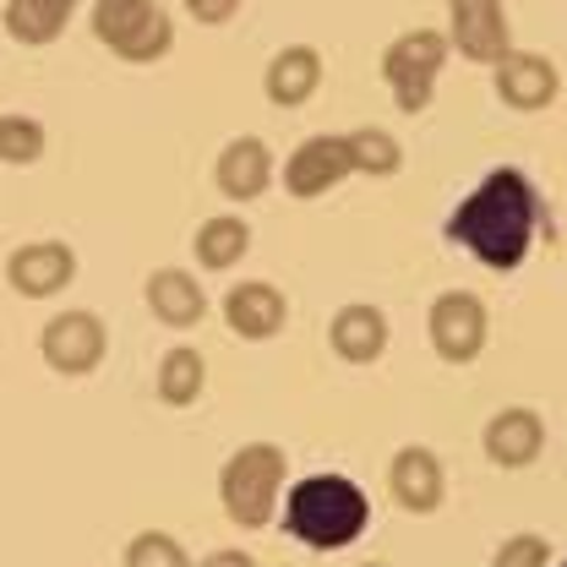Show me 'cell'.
I'll return each instance as SVG.
<instances>
[{
	"label": "cell",
	"mask_w": 567,
	"mask_h": 567,
	"mask_svg": "<svg viewBox=\"0 0 567 567\" xmlns=\"http://www.w3.org/2000/svg\"><path fill=\"white\" fill-rule=\"evenodd\" d=\"M540 218H546V203H540L535 181L524 169L502 164V169H492L458 208L447 213V240L464 246L481 268L513 274L535 251Z\"/></svg>",
	"instance_id": "cell-1"
},
{
	"label": "cell",
	"mask_w": 567,
	"mask_h": 567,
	"mask_svg": "<svg viewBox=\"0 0 567 567\" xmlns=\"http://www.w3.org/2000/svg\"><path fill=\"white\" fill-rule=\"evenodd\" d=\"M371 502L350 475H306L284 496V529L311 551H344L365 535Z\"/></svg>",
	"instance_id": "cell-2"
},
{
	"label": "cell",
	"mask_w": 567,
	"mask_h": 567,
	"mask_svg": "<svg viewBox=\"0 0 567 567\" xmlns=\"http://www.w3.org/2000/svg\"><path fill=\"white\" fill-rule=\"evenodd\" d=\"M284 475H289V458H284L279 442H246V447H235L224 458V470H218L224 518L235 529H268L274 513H279Z\"/></svg>",
	"instance_id": "cell-3"
},
{
	"label": "cell",
	"mask_w": 567,
	"mask_h": 567,
	"mask_svg": "<svg viewBox=\"0 0 567 567\" xmlns=\"http://www.w3.org/2000/svg\"><path fill=\"white\" fill-rule=\"evenodd\" d=\"M447 50H453V39L442 28H410V33H399L382 50V82H388V93H393V104L404 115H425L431 110L436 76L447 66Z\"/></svg>",
	"instance_id": "cell-4"
},
{
	"label": "cell",
	"mask_w": 567,
	"mask_h": 567,
	"mask_svg": "<svg viewBox=\"0 0 567 567\" xmlns=\"http://www.w3.org/2000/svg\"><path fill=\"white\" fill-rule=\"evenodd\" d=\"M93 33L132 66H153L175 50V22L158 0H93Z\"/></svg>",
	"instance_id": "cell-5"
},
{
	"label": "cell",
	"mask_w": 567,
	"mask_h": 567,
	"mask_svg": "<svg viewBox=\"0 0 567 567\" xmlns=\"http://www.w3.org/2000/svg\"><path fill=\"white\" fill-rule=\"evenodd\" d=\"M425 333H431V350L442 354L447 365H475L486 354L492 339V317H486V300L475 289H447L431 300L425 311Z\"/></svg>",
	"instance_id": "cell-6"
},
{
	"label": "cell",
	"mask_w": 567,
	"mask_h": 567,
	"mask_svg": "<svg viewBox=\"0 0 567 567\" xmlns=\"http://www.w3.org/2000/svg\"><path fill=\"white\" fill-rule=\"evenodd\" d=\"M350 175H354V153L344 132H317V137H306L284 158V192L295 203H317L333 186H344Z\"/></svg>",
	"instance_id": "cell-7"
},
{
	"label": "cell",
	"mask_w": 567,
	"mask_h": 567,
	"mask_svg": "<svg viewBox=\"0 0 567 567\" xmlns=\"http://www.w3.org/2000/svg\"><path fill=\"white\" fill-rule=\"evenodd\" d=\"M104 350H110V333H104V322H99L93 311H61V317H50L44 333H39L44 365L61 371V377H87V371H99Z\"/></svg>",
	"instance_id": "cell-8"
},
{
	"label": "cell",
	"mask_w": 567,
	"mask_h": 567,
	"mask_svg": "<svg viewBox=\"0 0 567 567\" xmlns=\"http://www.w3.org/2000/svg\"><path fill=\"white\" fill-rule=\"evenodd\" d=\"M496 82V99L507 104V110H518V115H535V110H546V104H557V93H563V71L551 55H535V50H507L492 71Z\"/></svg>",
	"instance_id": "cell-9"
},
{
	"label": "cell",
	"mask_w": 567,
	"mask_h": 567,
	"mask_svg": "<svg viewBox=\"0 0 567 567\" xmlns=\"http://www.w3.org/2000/svg\"><path fill=\"white\" fill-rule=\"evenodd\" d=\"M76 279V251L66 240H28L6 257V284L22 295V300H50Z\"/></svg>",
	"instance_id": "cell-10"
},
{
	"label": "cell",
	"mask_w": 567,
	"mask_h": 567,
	"mask_svg": "<svg viewBox=\"0 0 567 567\" xmlns=\"http://www.w3.org/2000/svg\"><path fill=\"white\" fill-rule=\"evenodd\" d=\"M453 11V50L475 66H496L507 50H513V33H507V11L502 0H447Z\"/></svg>",
	"instance_id": "cell-11"
},
{
	"label": "cell",
	"mask_w": 567,
	"mask_h": 567,
	"mask_svg": "<svg viewBox=\"0 0 567 567\" xmlns=\"http://www.w3.org/2000/svg\"><path fill=\"white\" fill-rule=\"evenodd\" d=\"M284 322H289V300H284L279 284L268 279H251V284H235L224 295V328L246 344H268L279 339Z\"/></svg>",
	"instance_id": "cell-12"
},
{
	"label": "cell",
	"mask_w": 567,
	"mask_h": 567,
	"mask_svg": "<svg viewBox=\"0 0 567 567\" xmlns=\"http://www.w3.org/2000/svg\"><path fill=\"white\" fill-rule=\"evenodd\" d=\"M213 186H218L229 203H257V197L274 186V147L262 137H229L218 147Z\"/></svg>",
	"instance_id": "cell-13"
},
{
	"label": "cell",
	"mask_w": 567,
	"mask_h": 567,
	"mask_svg": "<svg viewBox=\"0 0 567 567\" xmlns=\"http://www.w3.org/2000/svg\"><path fill=\"white\" fill-rule=\"evenodd\" d=\"M388 492H393V502L404 507V513H415V518H425V513H436L442 507V496H447V475H442V458L431 453V447H399L393 453V464H388Z\"/></svg>",
	"instance_id": "cell-14"
},
{
	"label": "cell",
	"mask_w": 567,
	"mask_h": 567,
	"mask_svg": "<svg viewBox=\"0 0 567 567\" xmlns=\"http://www.w3.org/2000/svg\"><path fill=\"white\" fill-rule=\"evenodd\" d=\"M481 447H486V458L496 470H529L540 458V447H546V421L535 410H524V404L496 410L486 431H481Z\"/></svg>",
	"instance_id": "cell-15"
},
{
	"label": "cell",
	"mask_w": 567,
	"mask_h": 567,
	"mask_svg": "<svg viewBox=\"0 0 567 567\" xmlns=\"http://www.w3.org/2000/svg\"><path fill=\"white\" fill-rule=\"evenodd\" d=\"M147 311H153L164 328L186 333V328H197V322L208 317V289L197 284V274H186V268H158V274L147 279Z\"/></svg>",
	"instance_id": "cell-16"
},
{
	"label": "cell",
	"mask_w": 567,
	"mask_h": 567,
	"mask_svg": "<svg viewBox=\"0 0 567 567\" xmlns=\"http://www.w3.org/2000/svg\"><path fill=\"white\" fill-rule=\"evenodd\" d=\"M328 344H333V354L344 365H371V360H382V350H388V317L377 306H365V300L339 306L333 322H328Z\"/></svg>",
	"instance_id": "cell-17"
},
{
	"label": "cell",
	"mask_w": 567,
	"mask_h": 567,
	"mask_svg": "<svg viewBox=\"0 0 567 567\" xmlns=\"http://www.w3.org/2000/svg\"><path fill=\"white\" fill-rule=\"evenodd\" d=\"M317 87H322V55H317L311 44H289V50H279V55L268 61V71H262V93H268L279 110L311 104Z\"/></svg>",
	"instance_id": "cell-18"
},
{
	"label": "cell",
	"mask_w": 567,
	"mask_h": 567,
	"mask_svg": "<svg viewBox=\"0 0 567 567\" xmlns=\"http://www.w3.org/2000/svg\"><path fill=\"white\" fill-rule=\"evenodd\" d=\"M76 0H6V33L28 50H44L66 33Z\"/></svg>",
	"instance_id": "cell-19"
},
{
	"label": "cell",
	"mask_w": 567,
	"mask_h": 567,
	"mask_svg": "<svg viewBox=\"0 0 567 567\" xmlns=\"http://www.w3.org/2000/svg\"><path fill=\"white\" fill-rule=\"evenodd\" d=\"M192 251H197V268H208V274H229V268H235V262L251 251V224H246L240 213L203 218V224H197Z\"/></svg>",
	"instance_id": "cell-20"
},
{
	"label": "cell",
	"mask_w": 567,
	"mask_h": 567,
	"mask_svg": "<svg viewBox=\"0 0 567 567\" xmlns=\"http://www.w3.org/2000/svg\"><path fill=\"white\" fill-rule=\"evenodd\" d=\"M153 388H158V399L169 404V410H186V404H197L203 399V388H208V365H203V354L197 350H169L158 360V371H153Z\"/></svg>",
	"instance_id": "cell-21"
},
{
	"label": "cell",
	"mask_w": 567,
	"mask_h": 567,
	"mask_svg": "<svg viewBox=\"0 0 567 567\" xmlns=\"http://www.w3.org/2000/svg\"><path fill=\"white\" fill-rule=\"evenodd\" d=\"M344 137H350V153H354V175L388 181V175L404 169V147H399L393 132H382V126H354Z\"/></svg>",
	"instance_id": "cell-22"
},
{
	"label": "cell",
	"mask_w": 567,
	"mask_h": 567,
	"mask_svg": "<svg viewBox=\"0 0 567 567\" xmlns=\"http://www.w3.org/2000/svg\"><path fill=\"white\" fill-rule=\"evenodd\" d=\"M44 126L33 115H0V164H39L44 158Z\"/></svg>",
	"instance_id": "cell-23"
},
{
	"label": "cell",
	"mask_w": 567,
	"mask_h": 567,
	"mask_svg": "<svg viewBox=\"0 0 567 567\" xmlns=\"http://www.w3.org/2000/svg\"><path fill=\"white\" fill-rule=\"evenodd\" d=\"M126 567H192V557H186V546L175 535L142 529V535H132V546H126Z\"/></svg>",
	"instance_id": "cell-24"
},
{
	"label": "cell",
	"mask_w": 567,
	"mask_h": 567,
	"mask_svg": "<svg viewBox=\"0 0 567 567\" xmlns=\"http://www.w3.org/2000/svg\"><path fill=\"white\" fill-rule=\"evenodd\" d=\"M551 563V546H546V535H507L502 546H496L492 567H546Z\"/></svg>",
	"instance_id": "cell-25"
},
{
	"label": "cell",
	"mask_w": 567,
	"mask_h": 567,
	"mask_svg": "<svg viewBox=\"0 0 567 567\" xmlns=\"http://www.w3.org/2000/svg\"><path fill=\"white\" fill-rule=\"evenodd\" d=\"M186 11H192L203 28H224V22L240 11V0H186Z\"/></svg>",
	"instance_id": "cell-26"
},
{
	"label": "cell",
	"mask_w": 567,
	"mask_h": 567,
	"mask_svg": "<svg viewBox=\"0 0 567 567\" xmlns=\"http://www.w3.org/2000/svg\"><path fill=\"white\" fill-rule=\"evenodd\" d=\"M197 567H257V557H246V551H213Z\"/></svg>",
	"instance_id": "cell-27"
},
{
	"label": "cell",
	"mask_w": 567,
	"mask_h": 567,
	"mask_svg": "<svg viewBox=\"0 0 567 567\" xmlns=\"http://www.w3.org/2000/svg\"><path fill=\"white\" fill-rule=\"evenodd\" d=\"M360 567H382V563H360Z\"/></svg>",
	"instance_id": "cell-28"
},
{
	"label": "cell",
	"mask_w": 567,
	"mask_h": 567,
	"mask_svg": "<svg viewBox=\"0 0 567 567\" xmlns=\"http://www.w3.org/2000/svg\"><path fill=\"white\" fill-rule=\"evenodd\" d=\"M563 567H567V563H563Z\"/></svg>",
	"instance_id": "cell-29"
}]
</instances>
